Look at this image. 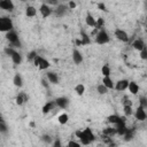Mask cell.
I'll list each match as a JSON object with an SVG mask.
<instances>
[{
  "label": "cell",
  "instance_id": "d4e9b609",
  "mask_svg": "<svg viewBox=\"0 0 147 147\" xmlns=\"http://www.w3.org/2000/svg\"><path fill=\"white\" fill-rule=\"evenodd\" d=\"M38 68H39L40 70H46V69H48V68H49V62H48L46 59H44V57L41 56V59H40V62H39V65H38Z\"/></svg>",
  "mask_w": 147,
  "mask_h": 147
},
{
  "label": "cell",
  "instance_id": "816d5d0a",
  "mask_svg": "<svg viewBox=\"0 0 147 147\" xmlns=\"http://www.w3.org/2000/svg\"><path fill=\"white\" fill-rule=\"evenodd\" d=\"M146 61H147V59H146Z\"/></svg>",
  "mask_w": 147,
  "mask_h": 147
},
{
  "label": "cell",
  "instance_id": "52a82bcc",
  "mask_svg": "<svg viewBox=\"0 0 147 147\" xmlns=\"http://www.w3.org/2000/svg\"><path fill=\"white\" fill-rule=\"evenodd\" d=\"M55 102H56V106L61 109H65L69 106V99L67 96H59L55 99Z\"/></svg>",
  "mask_w": 147,
  "mask_h": 147
},
{
  "label": "cell",
  "instance_id": "60d3db41",
  "mask_svg": "<svg viewBox=\"0 0 147 147\" xmlns=\"http://www.w3.org/2000/svg\"><path fill=\"white\" fill-rule=\"evenodd\" d=\"M40 59H41V56H40V55H37V56L34 57V60H33L32 63H33L36 67H38V65H39V62H40Z\"/></svg>",
  "mask_w": 147,
  "mask_h": 147
},
{
  "label": "cell",
  "instance_id": "484cf974",
  "mask_svg": "<svg viewBox=\"0 0 147 147\" xmlns=\"http://www.w3.org/2000/svg\"><path fill=\"white\" fill-rule=\"evenodd\" d=\"M75 92L78 95H83L85 93V86H84V84H77L75 86Z\"/></svg>",
  "mask_w": 147,
  "mask_h": 147
},
{
  "label": "cell",
  "instance_id": "ac0fdd59",
  "mask_svg": "<svg viewBox=\"0 0 147 147\" xmlns=\"http://www.w3.org/2000/svg\"><path fill=\"white\" fill-rule=\"evenodd\" d=\"M102 84H103L105 86H107L108 88H110V90L115 88V84H114L113 79L110 78V76H103V79H102Z\"/></svg>",
  "mask_w": 147,
  "mask_h": 147
},
{
  "label": "cell",
  "instance_id": "83f0119b",
  "mask_svg": "<svg viewBox=\"0 0 147 147\" xmlns=\"http://www.w3.org/2000/svg\"><path fill=\"white\" fill-rule=\"evenodd\" d=\"M101 74H102L103 76H110V74H111L110 67H109L108 64H103L102 68H101Z\"/></svg>",
  "mask_w": 147,
  "mask_h": 147
},
{
  "label": "cell",
  "instance_id": "4dcf8cb0",
  "mask_svg": "<svg viewBox=\"0 0 147 147\" xmlns=\"http://www.w3.org/2000/svg\"><path fill=\"white\" fill-rule=\"evenodd\" d=\"M0 132L3 133V134H6L8 132V129H7V125H6L5 121H3V118L0 119Z\"/></svg>",
  "mask_w": 147,
  "mask_h": 147
},
{
  "label": "cell",
  "instance_id": "3957f363",
  "mask_svg": "<svg viewBox=\"0 0 147 147\" xmlns=\"http://www.w3.org/2000/svg\"><path fill=\"white\" fill-rule=\"evenodd\" d=\"M109 40H110V38H109V34L107 33V31L105 29L99 30V32L95 36V42L99 45H105V44H108Z\"/></svg>",
  "mask_w": 147,
  "mask_h": 147
},
{
  "label": "cell",
  "instance_id": "d590c367",
  "mask_svg": "<svg viewBox=\"0 0 147 147\" xmlns=\"http://www.w3.org/2000/svg\"><path fill=\"white\" fill-rule=\"evenodd\" d=\"M132 138H133V132L127 129L126 133L124 134V140H125V141H130V140H132Z\"/></svg>",
  "mask_w": 147,
  "mask_h": 147
},
{
  "label": "cell",
  "instance_id": "8992f818",
  "mask_svg": "<svg viewBox=\"0 0 147 147\" xmlns=\"http://www.w3.org/2000/svg\"><path fill=\"white\" fill-rule=\"evenodd\" d=\"M134 116H136V119H138V121H140V122L145 121V119L147 118V114H146V111H145V108L141 107V106H139V107L136 109Z\"/></svg>",
  "mask_w": 147,
  "mask_h": 147
},
{
  "label": "cell",
  "instance_id": "30bf717a",
  "mask_svg": "<svg viewBox=\"0 0 147 147\" xmlns=\"http://www.w3.org/2000/svg\"><path fill=\"white\" fill-rule=\"evenodd\" d=\"M129 86V80L127 79H119L116 84H115V90L116 91H125Z\"/></svg>",
  "mask_w": 147,
  "mask_h": 147
},
{
  "label": "cell",
  "instance_id": "f1b7e54d",
  "mask_svg": "<svg viewBox=\"0 0 147 147\" xmlns=\"http://www.w3.org/2000/svg\"><path fill=\"white\" fill-rule=\"evenodd\" d=\"M57 121H59L60 124H65V123H68V121H69V116H68V114H64V113L61 114V115L59 116Z\"/></svg>",
  "mask_w": 147,
  "mask_h": 147
},
{
  "label": "cell",
  "instance_id": "f35d334b",
  "mask_svg": "<svg viewBox=\"0 0 147 147\" xmlns=\"http://www.w3.org/2000/svg\"><path fill=\"white\" fill-rule=\"evenodd\" d=\"M140 59H142V60L147 59V47H145L142 51H140Z\"/></svg>",
  "mask_w": 147,
  "mask_h": 147
},
{
  "label": "cell",
  "instance_id": "ee69618b",
  "mask_svg": "<svg viewBox=\"0 0 147 147\" xmlns=\"http://www.w3.org/2000/svg\"><path fill=\"white\" fill-rule=\"evenodd\" d=\"M41 85H42L44 87H46V88H47V87H48V83H47V80L42 78V79H41Z\"/></svg>",
  "mask_w": 147,
  "mask_h": 147
},
{
  "label": "cell",
  "instance_id": "74e56055",
  "mask_svg": "<svg viewBox=\"0 0 147 147\" xmlns=\"http://www.w3.org/2000/svg\"><path fill=\"white\" fill-rule=\"evenodd\" d=\"M14 52H15V49H14L11 46H10V47H6V48H5V53H6L7 55H9V56H11Z\"/></svg>",
  "mask_w": 147,
  "mask_h": 147
},
{
  "label": "cell",
  "instance_id": "d6a6232c",
  "mask_svg": "<svg viewBox=\"0 0 147 147\" xmlns=\"http://www.w3.org/2000/svg\"><path fill=\"white\" fill-rule=\"evenodd\" d=\"M103 25H105V20H103L102 17H99V18L96 20L95 28H96V29H99V30H101V29L103 28Z\"/></svg>",
  "mask_w": 147,
  "mask_h": 147
},
{
  "label": "cell",
  "instance_id": "4316f807",
  "mask_svg": "<svg viewBox=\"0 0 147 147\" xmlns=\"http://www.w3.org/2000/svg\"><path fill=\"white\" fill-rule=\"evenodd\" d=\"M108 87L107 86H105L103 84H99L98 86H96V91H98V93L99 94H101V95H103V94H106L107 92H108Z\"/></svg>",
  "mask_w": 147,
  "mask_h": 147
},
{
  "label": "cell",
  "instance_id": "f907efd6",
  "mask_svg": "<svg viewBox=\"0 0 147 147\" xmlns=\"http://www.w3.org/2000/svg\"><path fill=\"white\" fill-rule=\"evenodd\" d=\"M29 1H33V0H29Z\"/></svg>",
  "mask_w": 147,
  "mask_h": 147
},
{
  "label": "cell",
  "instance_id": "603a6c76",
  "mask_svg": "<svg viewBox=\"0 0 147 147\" xmlns=\"http://www.w3.org/2000/svg\"><path fill=\"white\" fill-rule=\"evenodd\" d=\"M107 119H108V122L111 123V124H118V123L122 121V117H119V116L116 115V114H113V115H109V116L107 117Z\"/></svg>",
  "mask_w": 147,
  "mask_h": 147
},
{
  "label": "cell",
  "instance_id": "5bb4252c",
  "mask_svg": "<svg viewBox=\"0 0 147 147\" xmlns=\"http://www.w3.org/2000/svg\"><path fill=\"white\" fill-rule=\"evenodd\" d=\"M67 14V6L65 5H59L55 8V16L57 17H62Z\"/></svg>",
  "mask_w": 147,
  "mask_h": 147
},
{
  "label": "cell",
  "instance_id": "836d02e7",
  "mask_svg": "<svg viewBox=\"0 0 147 147\" xmlns=\"http://www.w3.org/2000/svg\"><path fill=\"white\" fill-rule=\"evenodd\" d=\"M41 140H42L45 144H52L53 138H52L49 134H42V136H41Z\"/></svg>",
  "mask_w": 147,
  "mask_h": 147
},
{
  "label": "cell",
  "instance_id": "cb8c5ba5",
  "mask_svg": "<svg viewBox=\"0 0 147 147\" xmlns=\"http://www.w3.org/2000/svg\"><path fill=\"white\" fill-rule=\"evenodd\" d=\"M36 14H37V9L33 6H28L25 8V15L28 17H33V16H36Z\"/></svg>",
  "mask_w": 147,
  "mask_h": 147
},
{
  "label": "cell",
  "instance_id": "4fadbf2b",
  "mask_svg": "<svg viewBox=\"0 0 147 147\" xmlns=\"http://www.w3.org/2000/svg\"><path fill=\"white\" fill-rule=\"evenodd\" d=\"M132 47H133V49L140 52V51H142V49L146 47V45H145V42H144L142 39H136V40L132 42Z\"/></svg>",
  "mask_w": 147,
  "mask_h": 147
},
{
  "label": "cell",
  "instance_id": "f546056e",
  "mask_svg": "<svg viewBox=\"0 0 147 147\" xmlns=\"http://www.w3.org/2000/svg\"><path fill=\"white\" fill-rule=\"evenodd\" d=\"M123 110H124V115L125 116H131L133 114V110H132V107L130 105H124L123 107Z\"/></svg>",
  "mask_w": 147,
  "mask_h": 147
},
{
  "label": "cell",
  "instance_id": "c3c4849f",
  "mask_svg": "<svg viewBox=\"0 0 147 147\" xmlns=\"http://www.w3.org/2000/svg\"><path fill=\"white\" fill-rule=\"evenodd\" d=\"M146 32H147V24H146Z\"/></svg>",
  "mask_w": 147,
  "mask_h": 147
},
{
  "label": "cell",
  "instance_id": "2e32d148",
  "mask_svg": "<svg viewBox=\"0 0 147 147\" xmlns=\"http://www.w3.org/2000/svg\"><path fill=\"white\" fill-rule=\"evenodd\" d=\"M55 107H57L55 100H54V101H49V102H47V103L42 107V114H48V113H49L51 110H53Z\"/></svg>",
  "mask_w": 147,
  "mask_h": 147
},
{
  "label": "cell",
  "instance_id": "9a60e30c",
  "mask_svg": "<svg viewBox=\"0 0 147 147\" xmlns=\"http://www.w3.org/2000/svg\"><path fill=\"white\" fill-rule=\"evenodd\" d=\"M127 88H129V92L131 93V94H133V95H137L138 94V92H139V85L136 83V82H129V86H127Z\"/></svg>",
  "mask_w": 147,
  "mask_h": 147
},
{
  "label": "cell",
  "instance_id": "277c9868",
  "mask_svg": "<svg viewBox=\"0 0 147 147\" xmlns=\"http://www.w3.org/2000/svg\"><path fill=\"white\" fill-rule=\"evenodd\" d=\"M6 37H7L8 41L10 42L11 47H21V41H20V38H18L17 33H16L14 30L8 31V32H7V34H6Z\"/></svg>",
  "mask_w": 147,
  "mask_h": 147
},
{
  "label": "cell",
  "instance_id": "7c38bea8",
  "mask_svg": "<svg viewBox=\"0 0 147 147\" xmlns=\"http://www.w3.org/2000/svg\"><path fill=\"white\" fill-rule=\"evenodd\" d=\"M72 61L75 62V64H80L83 62V55L77 48L72 51Z\"/></svg>",
  "mask_w": 147,
  "mask_h": 147
},
{
  "label": "cell",
  "instance_id": "5b68a950",
  "mask_svg": "<svg viewBox=\"0 0 147 147\" xmlns=\"http://www.w3.org/2000/svg\"><path fill=\"white\" fill-rule=\"evenodd\" d=\"M114 33H115V37H116L119 41H123V42H127V41H129V36H127V33H126L124 30L117 28Z\"/></svg>",
  "mask_w": 147,
  "mask_h": 147
},
{
  "label": "cell",
  "instance_id": "e0dca14e",
  "mask_svg": "<svg viewBox=\"0 0 147 147\" xmlns=\"http://www.w3.org/2000/svg\"><path fill=\"white\" fill-rule=\"evenodd\" d=\"M85 23H86V25H88V26H91V28H95L96 20L92 16V14L87 13V15H86V17H85Z\"/></svg>",
  "mask_w": 147,
  "mask_h": 147
},
{
  "label": "cell",
  "instance_id": "ffe728a7",
  "mask_svg": "<svg viewBox=\"0 0 147 147\" xmlns=\"http://www.w3.org/2000/svg\"><path fill=\"white\" fill-rule=\"evenodd\" d=\"M25 101H28V95H26L25 93H20V94L16 96V99H15V102H16V105H18V106H22Z\"/></svg>",
  "mask_w": 147,
  "mask_h": 147
},
{
  "label": "cell",
  "instance_id": "8fae6325",
  "mask_svg": "<svg viewBox=\"0 0 147 147\" xmlns=\"http://www.w3.org/2000/svg\"><path fill=\"white\" fill-rule=\"evenodd\" d=\"M46 77H47L48 82L52 83V84H59V82H60L57 74L54 72V71H47L46 72Z\"/></svg>",
  "mask_w": 147,
  "mask_h": 147
},
{
  "label": "cell",
  "instance_id": "f6af8a7d",
  "mask_svg": "<svg viewBox=\"0 0 147 147\" xmlns=\"http://www.w3.org/2000/svg\"><path fill=\"white\" fill-rule=\"evenodd\" d=\"M53 145H54V147H60V146H61V142H60L59 139H56V140L53 142Z\"/></svg>",
  "mask_w": 147,
  "mask_h": 147
},
{
  "label": "cell",
  "instance_id": "681fc988",
  "mask_svg": "<svg viewBox=\"0 0 147 147\" xmlns=\"http://www.w3.org/2000/svg\"><path fill=\"white\" fill-rule=\"evenodd\" d=\"M21 1H22V2H24V1H26V0H21Z\"/></svg>",
  "mask_w": 147,
  "mask_h": 147
},
{
  "label": "cell",
  "instance_id": "b9f144b4",
  "mask_svg": "<svg viewBox=\"0 0 147 147\" xmlns=\"http://www.w3.org/2000/svg\"><path fill=\"white\" fill-rule=\"evenodd\" d=\"M76 6H77V5H76V2H75L74 0H70V1H69V5H68L69 9H75V8H76Z\"/></svg>",
  "mask_w": 147,
  "mask_h": 147
},
{
  "label": "cell",
  "instance_id": "f5cc1de1",
  "mask_svg": "<svg viewBox=\"0 0 147 147\" xmlns=\"http://www.w3.org/2000/svg\"><path fill=\"white\" fill-rule=\"evenodd\" d=\"M145 1H147V0H145Z\"/></svg>",
  "mask_w": 147,
  "mask_h": 147
},
{
  "label": "cell",
  "instance_id": "d6986e66",
  "mask_svg": "<svg viewBox=\"0 0 147 147\" xmlns=\"http://www.w3.org/2000/svg\"><path fill=\"white\" fill-rule=\"evenodd\" d=\"M80 40H82V45L84 46V45H90L91 44V38H90V36L85 32V31H80Z\"/></svg>",
  "mask_w": 147,
  "mask_h": 147
},
{
  "label": "cell",
  "instance_id": "ab89813d",
  "mask_svg": "<svg viewBox=\"0 0 147 147\" xmlns=\"http://www.w3.org/2000/svg\"><path fill=\"white\" fill-rule=\"evenodd\" d=\"M68 146H69V147H79V146H80V142H77V141L71 140V141L68 142Z\"/></svg>",
  "mask_w": 147,
  "mask_h": 147
},
{
  "label": "cell",
  "instance_id": "7dc6e473",
  "mask_svg": "<svg viewBox=\"0 0 147 147\" xmlns=\"http://www.w3.org/2000/svg\"><path fill=\"white\" fill-rule=\"evenodd\" d=\"M48 2H51V3H56V0H48Z\"/></svg>",
  "mask_w": 147,
  "mask_h": 147
},
{
  "label": "cell",
  "instance_id": "e575fe53",
  "mask_svg": "<svg viewBox=\"0 0 147 147\" xmlns=\"http://www.w3.org/2000/svg\"><path fill=\"white\" fill-rule=\"evenodd\" d=\"M139 106H141L144 108H147V98L146 96H144V95L139 96Z\"/></svg>",
  "mask_w": 147,
  "mask_h": 147
},
{
  "label": "cell",
  "instance_id": "bcb514c9",
  "mask_svg": "<svg viewBox=\"0 0 147 147\" xmlns=\"http://www.w3.org/2000/svg\"><path fill=\"white\" fill-rule=\"evenodd\" d=\"M124 105H132V102H131V100H125V102H124Z\"/></svg>",
  "mask_w": 147,
  "mask_h": 147
},
{
  "label": "cell",
  "instance_id": "9c48e42d",
  "mask_svg": "<svg viewBox=\"0 0 147 147\" xmlns=\"http://www.w3.org/2000/svg\"><path fill=\"white\" fill-rule=\"evenodd\" d=\"M14 3L11 0H0V8L5 9L7 11H13L14 10Z\"/></svg>",
  "mask_w": 147,
  "mask_h": 147
},
{
  "label": "cell",
  "instance_id": "6da1fadb",
  "mask_svg": "<svg viewBox=\"0 0 147 147\" xmlns=\"http://www.w3.org/2000/svg\"><path fill=\"white\" fill-rule=\"evenodd\" d=\"M76 136L79 138L80 144H83V145H90L92 141L95 140V136L93 134V132L90 127H86L85 130L76 131Z\"/></svg>",
  "mask_w": 147,
  "mask_h": 147
},
{
  "label": "cell",
  "instance_id": "7bdbcfd3",
  "mask_svg": "<svg viewBox=\"0 0 147 147\" xmlns=\"http://www.w3.org/2000/svg\"><path fill=\"white\" fill-rule=\"evenodd\" d=\"M98 8H99V9H101V10H103V11H107V8H106V6H105V3H103V2L98 3Z\"/></svg>",
  "mask_w": 147,
  "mask_h": 147
},
{
  "label": "cell",
  "instance_id": "44dd1931",
  "mask_svg": "<svg viewBox=\"0 0 147 147\" xmlns=\"http://www.w3.org/2000/svg\"><path fill=\"white\" fill-rule=\"evenodd\" d=\"M10 57H11V61H13L14 64H16V65L17 64H21V62H22V55L17 51H15Z\"/></svg>",
  "mask_w": 147,
  "mask_h": 147
},
{
  "label": "cell",
  "instance_id": "8d00e7d4",
  "mask_svg": "<svg viewBox=\"0 0 147 147\" xmlns=\"http://www.w3.org/2000/svg\"><path fill=\"white\" fill-rule=\"evenodd\" d=\"M37 55H38V54H37V52H36V51H31V52L28 54V61L33 62V60H34V57H36Z\"/></svg>",
  "mask_w": 147,
  "mask_h": 147
},
{
  "label": "cell",
  "instance_id": "1f68e13d",
  "mask_svg": "<svg viewBox=\"0 0 147 147\" xmlns=\"http://www.w3.org/2000/svg\"><path fill=\"white\" fill-rule=\"evenodd\" d=\"M103 133H105L107 137H110V136H113V134L117 133V131H116V129H113V127H107V129H105V130H103Z\"/></svg>",
  "mask_w": 147,
  "mask_h": 147
},
{
  "label": "cell",
  "instance_id": "7402d4cb",
  "mask_svg": "<svg viewBox=\"0 0 147 147\" xmlns=\"http://www.w3.org/2000/svg\"><path fill=\"white\" fill-rule=\"evenodd\" d=\"M13 83L16 87H22L23 86V79H22V76L20 74H15L14 78H13Z\"/></svg>",
  "mask_w": 147,
  "mask_h": 147
},
{
  "label": "cell",
  "instance_id": "ba28073f",
  "mask_svg": "<svg viewBox=\"0 0 147 147\" xmlns=\"http://www.w3.org/2000/svg\"><path fill=\"white\" fill-rule=\"evenodd\" d=\"M39 11H40V14H41V16L42 17H48V16H51L52 15V13H53V10H52V8L47 5V3H42L41 6H40V8H39Z\"/></svg>",
  "mask_w": 147,
  "mask_h": 147
},
{
  "label": "cell",
  "instance_id": "7a4b0ae2",
  "mask_svg": "<svg viewBox=\"0 0 147 147\" xmlns=\"http://www.w3.org/2000/svg\"><path fill=\"white\" fill-rule=\"evenodd\" d=\"M13 28H14V24H13L11 18L7 16H3L0 18V31L1 32H8L13 30Z\"/></svg>",
  "mask_w": 147,
  "mask_h": 147
}]
</instances>
